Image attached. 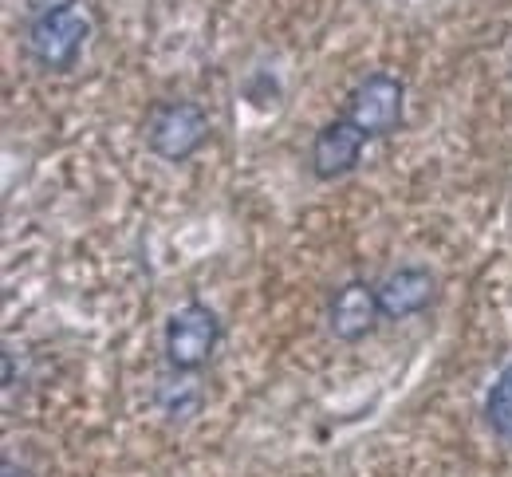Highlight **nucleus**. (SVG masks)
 Masks as SVG:
<instances>
[{
	"label": "nucleus",
	"instance_id": "1",
	"mask_svg": "<svg viewBox=\"0 0 512 477\" xmlns=\"http://www.w3.org/2000/svg\"><path fill=\"white\" fill-rule=\"evenodd\" d=\"M87 36H91V20L75 4H67L52 12H36L28 20L24 44H28V56L44 71H67L79 60Z\"/></svg>",
	"mask_w": 512,
	"mask_h": 477
},
{
	"label": "nucleus",
	"instance_id": "2",
	"mask_svg": "<svg viewBox=\"0 0 512 477\" xmlns=\"http://www.w3.org/2000/svg\"><path fill=\"white\" fill-rule=\"evenodd\" d=\"M209 138V115L193 99H166L146 119V146L166 162H186Z\"/></svg>",
	"mask_w": 512,
	"mask_h": 477
},
{
	"label": "nucleus",
	"instance_id": "3",
	"mask_svg": "<svg viewBox=\"0 0 512 477\" xmlns=\"http://www.w3.org/2000/svg\"><path fill=\"white\" fill-rule=\"evenodd\" d=\"M343 115L367 138L394 135L402 127V115H406V83L398 75H390V71H371L351 91Z\"/></svg>",
	"mask_w": 512,
	"mask_h": 477
},
{
	"label": "nucleus",
	"instance_id": "4",
	"mask_svg": "<svg viewBox=\"0 0 512 477\" xmlns=\"http://www.w3.org/2000/svg\"><path fill=\"white\" fill-rule=\"evenodd\" d=\"M221 340V320L209 304L190 300L166 320V359L174 371H201Z\"/></svg>",
	"mask_w": 512,
	"mask_h": 477
},
{
	"label": "nucleus",
	"instance_id": "5",
	"mask_svg": "<svg viewBox=\"0 0 512 477\" xmlns=\"http://www.w3.org/2000/svg\"><path fill=\"white\" fill-rule=\"evenodd\" d=\"M383 316V304H379V284H367V280H347L335 288V296L327 300V328L331 336L343 343H355L363 336L375 332Z\"/></svg>",
	"mask_w": 512,
	"mask_h": 477
},
{
	"label": "nucleus",
	"instance_id": "6",
	"mask_svg": "<svg viewBox=\"0 0 512 477\" xmlns=\"http://www.w3.org/2000/svg\"><path fill=\"white\" fill-rule=\"evenodd\" d=\"M363 146H367V135L347 119H331L327 127H320V135L312 142V174L320 182H335L343 174H351L363 158Z\"/></svg>",
	"mask_w": 512,
	"mask_h": 477
},
{
	"label": "nucleus",
	"instance_id": "7",
	"mask_svg": "<svg viewBox=\"0 0 512 477\" xmlns=\"http://www.w3.org/2000/svg\"><path fill=\"white\" fill-rule=\"evenodd\" d=\"M438 292V280L430 269H418V265H402L394 273H386L379 280V304H383L386 320H406V316H418L430 308Z\"/></svg>",
	"mask_w": 512,
	"mask_h": 477
},
{
	"label": "nucleus",
	"instance_id": "8",
	"mask_svg": "<svg viewBox=\"0 0 512 477\" xmlns=\"http://www.w3.org/2000/svg\"><path fill=\"white\" fill-rule=\"evenodd\" d=\"M154 399H158V407H162L166 418L182 422V418H193V414L201 410L205 391H201V383L193 379V371H174V367H170V375H166V379H158Z\"/></svg>",
	"mask_w": 512,
	"mask_h": 477
},
{
	"label": "nucleus",
	"instance_id": "9",
	"mask_svg": "<svg viewBox=\"0 0 512 477\" xmlns=\"http://www.w3.org/2000/svg\"><path fill=\"white\" fill-rule=\"evenodd\" d=\"M485 418H489L493 434L512 442V363L493 379V387L485 395Z\"/></svg>",
	"mask_w": 512,
	"mask_h": 477
},
{
	"label": "nucleus",
	"instance_id": "10",
	"mask_svg": "<svg viewBox=\"0 0 512 477\" xmlns=\"http://www.w3.org/2000/svg\"><path fill=\"white\" fill-rule=\"evenodd\" d=\"M67 4H75V0H28V12L36 16V12H52V8H67Z\"/></svg>",
	"mask_w": 512,
	"mask_h": 477
},
{
	"label": "nucleus",
	"instance_id": "11",
	"mask_svg": "<svg viewBox=\"0 0 512 477\" xmlns=\"http://www.w3.org/2000/svg\"><path fill=\"white\" fill-rule=\"evenodd\" d=\"M4 477H32L24 466H16V462H4Z\"/></svg>",
	"mask_w": 512,
	"mask_h": 477
}]
</instances>
